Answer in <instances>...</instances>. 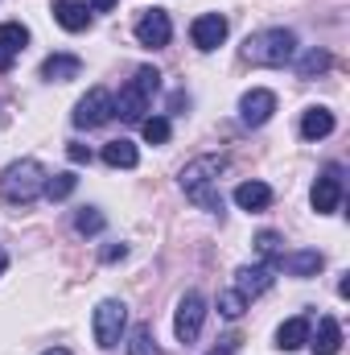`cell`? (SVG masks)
I'll list each match as a JSON object with an SVG mask.
<instances>
[{
  "instance_id": "cell-1",
  "label": "cell",
  "mask_w": 350,
  "mask_h": 355,
  "mask_svg": "<svg viewBox=\"0 0 350 355\" xmlns=\"http://www.w3.org/2000/svg\"><path fill=\"white\" fill-rule=\"evenodd\" d=\"M223 170H227V157H214V153L194 157V162L181 170V190H185V198L219 215V211H223V194L214 190V182H219Z\"/></svg>"
},
{
  "instance_id": "cell-2",
  "label": "cell",
  "mask_w": 350,
  "mask_h": 355,
  "mask_svg": "<svg viewBox=\"0 0 350 355\" xmlns=\"http://www.w3.org/2000/svg\"><path fill=\"white\" fill-rule=\"evenodd\" d=\"M297 54V33L293 29H260L243 42V62L252 67H284Z\"/></svg>"
},
{
  "instance_id": "cell-3",
  "label": "cell",
  "mask_w": 350,
  "mask_h": 355,
  "mask_svg": "<svg viewBox=\"0 0 350 355\" xmlns=\"http://www.w3.org/2000/svg\"><path fill=\"white\" fill-rule=\"evenodd\" d=\"M42 186H46V170H42V162L21 157V162H12V166L0 174V198L12 202V207H29V202L42 194Z\"/></svg>"
},
{
  "instance_id": "cell-4",
  "label": "cell",
  "mask_w": 350,
  "mask_h": 355,
  "mask_svg": "<svg viewBox=\"0 0 350 355\" xmlns=\"http://www.w3.org/2000/svg\"><path fill=\"white\" fill-rule=\"evenodd\" d=\"M124 322H128L124 302H116V297L99 302V306H95V318H91V327H95V343H99V347H116L120 335H124Z\"/></svg>"
},
{
  "instance_id": "cell-5",
  "label": "cell",
  "mask_w": 350,
  "mask_h": 355,
  "mask_svg": "<svg viewBox=\"0 0 350 355\" xmlns=\"http://www.w3.org/2000/svg\"><path fill=\"white\" fill-rule=\"evenodd\" d=\"M202 322H206V297H202L198 289L181 293V302H177V318H174V335L181 339V343H194V339L202 335Z\"/></svg>"
},
{
  "instance_id": "cell-6",
  "label": "cell",
  "mask_w": 350,
  "mask_h": 355,
  "mask_svg": "<svg viewBox=\"0 0 350 355\" xmlns=\"http://www.w3.org/2000/svg\"><path fill=\"white\" fill-rule=\"evenodd\" d=\"M107 120H111V91L91 87L75 107V128H103Z\"/></svg>"
},
{
  "instance_id": "cell-7",
  "label": "cell",
  "mask_w": 350,
  "mask_h": 355,
  "mask_svg": "<svg viewBox=\"0 0 350 355\" xmlns=\"http://www.w3.org/2000/svg\"><path fill=\"white\" fill-rule=\"evenodd\" d=\"M169 37H174L169 12L165 8H145L140 21H136V42L149 46V50H161V46H169Z\"/></svg>"
},
{
  "instance_id": "cell-8",
  "label": "cell",
  "mask_w": 350,
  "mask_h": 355,
  "mask_svg": "<svg viewBox=\"0 0 350 355\" xmlns=\"http://www.w3.org/2000/svg\"><path fill=\"white\" fill-rule=\"evenodd\" d=\"M190 37H194L198 50H219V46L227 42V17H223V12H202V17H194Z\"/></svg>"
},
{
  "instance_id": "cell-9",
  "label": "cell",
  "mask_w": 350,
  "mask_h": 355,
  "mask_svg": "<svg viewBox=\"0 0 350 355\" xmlns=\"http://www.w3.org/2000/svg\"><path fill=\"white\" fill-rule=\"evenodd\" d=\"M272 112H276V95L268 87H252L243 99H239V120L248 124V128H260L272 120Z\"/></svg>"
},
{
  "instance_id": "cell-10",
  "label": "cell",
  "mask_w": 350,
  "mask_h": 355,
  "mask_svg": "<svg viewBox=\"0 0 350 355\" xmlns=\"http://www.w3.org/2000/svg\"><path fill=\"white\" fill-rule=\"evenodd\" d=\"M309 202H313V211H317V215H334V211H338V202H342V178H338V166H334V170H326V174L313 182Z\"/></svg>"
},
{
  "instance_id": "cell-11",
  "label": "cell",
  "mask_w": 350,
  "mask_h": 355,
  "mask_svg": "<svg viewBox=\"0 0 350 355\" xmlns=\"http://www.w3.org/2000/svg\"><path fill=\"white\" fill-rule=\"evenodd\" d=\"M145 112H149V95L136 83H128V87L120 91V99H111V116H120L124 124H140Z\"/></svg>"
},
{
  "instance_id": "cell-12",
  "label": "cell",
  "mask_w": 350,
  "mask_h": 355,
  "mask_svg": "<svg viewBox=\"0 0 350 355\" xmlns=\"http://www.w3.org/2000/svg\"><path fill=\"white\" fill-rule=\"evenodd\" d=\"M322 265H326V257L317 248H305V252H280L272 268H284L288 277H313V272H322Z\"/></svg>"
},
{
  "instance_id": "cell-13",
  "label": "cell",
  "mask_w": 350,
  "mask_h": 355,
  "mask_svg": "<svg viewBox=\"0 0 350 355\" xmlns=\"http://www.w3.org/2000/svg\"><path fill=\"white\" fill-rule=\"evenodd\" d=\"M272 265H243L239 272H235V289L243 293V297H260V293H268L272 289Z\"/></svg>"
},
{
  "instance_id": "cell-14",
  "label": "cell",
  "mask_w": 350,
  "mask_h": 355,
  "mask_svg": "<svg viewBox=\"0 0 350 355\" xmlns=\"http://www.w3.org/2000/svg\"><path fill=\"white\" fill-rule=\"evenodd\" d=\"M79 75H83L79 54H50L42 62V79H50V83H66V79H79Z\"/></svg>"
},
{
  "instance_id": "cell-15",
  "label": "cell",
  "mask_w": 350,
  "mask_h": 355,
  "mask_svg": "<svg viewBox=\"0 0 350 355\" xmlns=\"http://www.w3.org/2000/svg\"><path fill=\"white\" fill-rule=\"evenodd\" d=\"M309 347L313 355H338L342 352V327H338V318H317V335H309Z\"/></svg>"
},
{
  "instance_id": "cell-16",
  "label": "cell",
  "mask_w": 350,
  "mask_h": 355,
  "mask_svg": "<svg viewBox=\"0 0 350 355\" xmlns=\"http://www.w3.org/2000/svg\"><path fill=\"white\" fill-rule=\"evenodd\" d=\"M54 21L66 29V33H83L91 25V8L79 0H54Z\"/></svg>"
},
{
  "instance_id": "cell-17",
  "label": "cell",
  "mask_w": 350,
  "mask_h": 355,
  "mask_svg": "<svg viewBox=\"0 0 350 355\" xmlns=\"http://www.w3.org/2000/svg\"><path fill=\"white\" fill-rule=\"evenodd\" d=\"M309 335H313L309 318H305V314H297V318L280 322V331H276V347H280V352H297V347H305V343H309Z\"/></svg>"
},
{
  "instance_id": "cell-18",
  "label": "cell",
  "mask_w": 350,
  "mask_h": 355,
  "mask_svg": "<svg viewBox=\"0 0 350 355\" xmlns=\"http://www.w3.org/2000/svg\"><path fill=\"white\" fill-rule=\"evenodd\" d=\"M334 132V112L330 107H305V116H301V137L305 141H322V137H330Z\"/></svg>"
},
{
  "instance_id": "cell-19",
  "label": "cell",
  "mask_w": 350,
  "mask_h": 355,
  "mask_svg": "<svg viewBox=\"0 0 350 355\" xmlns=\"http://www.w3.org/2000/svg\"><path fill=\"white\" fill-rule=\"evenodd\" d=\"M235 202L243 211H268L272 207V186L268 182H239L235 186Z\"/></svg>"
},
{
  "instance_id": "cell-20",
  "label": "cell",
  "mask_w": 350,
  "mask_h": 355,
  "mask_svg": "<svg viewBox=\"0 0 350 355\" xmlns=\"http://www.w3.org/2000/svg\"><path fill=\"white\" fill-rule=\"evenodd\" d=\"M103 162H107L111 170H132V166L140 162V153H136L132 141L120 137V141H107V145H103Z\"/></svg>"
},
{
  "instance_id": "cell-21",
  "label": "cell",
  "mask_w": 350,
  "mask_h": 355,
  "mask_svg": "<svg viewBox=\"0 0 350 355\" xmlns=\"http://www.w3.org/2000/svg\"><path fill=\"white\" fill-rule=\"evenodd\" d=\"M330 67H334L330 50H317V46H313V50H309V54L297 62V79H317V75H326Z\"/></svg>"
},
{
  "instance_id": "cell-22",
  "label": "cell",
  "mask_w": 350,
  "mask_h": 355,
  "mask_svg": "<svg viewBox=\"0 0 350 355\" xmlns=\"http://www.w3.org/2000/svg\"><path fill=\"white\" fill-rule=\"evenodd\" d=\"M25 46H29V29H25L21 21H4V25H0V50L17 58Z\"/></svg>"
},
{
  "instance_id": "cell-23",
  "label": "cell",
  "mask_w": 350,
  "mask_h": 355,
  "mask_svg": "<svg viewBox=\"0 0 350 355\" xmlns=\"http://www.w3.org/2000/svg\"><path fill=\"white\" fill-rule=\"evenodd\" d=\"M75 186H79V178H75V174H54V178H46L42 194H46L50 202H62V198H71V194H75Z\"/></svg>"
},
{
  "instance_id": "cell-24",
  "label": "cell",
  "mask_w": 350,
  "mask_h": 355,
  "mask_svg": "<svg viewBox=\"0 0 350 355\" xmlns=\"http://www.w3.org/2000/svg\"><path fill=\"white\" fill-rule=\"evenodd\" d=\"M128 355H161L157 352V339H153V327H136V331H132Z\"/></svg>"
},
{
  "instance_id": "cell-25",
  "label": "cell",
  "mask_w": 350,
  "mask_h": 355,
  "mask_svg": "<svg viewBox=\"0 0 350 355\" xmlns=\"http://www.w3.org/2000/svg\"><path fill=\"white\" fill-rule=\"evenodd\" d=\"M140 132H145L149 145H165L169 141V120L165 116H149V120H140Z\"/></svg>"
},
{
  "instance_id": "cell-26",
  "label": "cell",
  "mask_w": 350,
  "mask_h": 355,
  "mask_svg": "<svg viewBox=\"0 0 350 355\" xmlns=\"http://www.w3.org/2000/svg\"><path fill=\"white\" fill-rule=\"evenodd\" d=\"M243 310H248V297H243L239 289H223V293H219V314H223V318H239Z\"/></svg>"
},
{
  "instance_id": "cell-27",
  "label": "cell",
  "mask_w": 350,
  "mask_h": 355,
  "mask_svg": "<svg viewBox=\"0 0 350 355\" xmlns=\"http://www.w3.org/2000/svg\"><path fill=\"white\" fill-rule=\"evenodd\" d=\"M75 232H79V236H99V232H103V215H99V207H83V211L75 215Z\"/></svg>"
},
{
  "instance_id": "cell-28",
  "label": "cell",
  "mask_w": 350,
  "mask_h": 355,
  "mask_svg": "<svg viewBox=\"0 0 350 355\" xmlns=\"http://www.w3.org/2000/svg\"><path fill=\"white\" fill-rule=\"evenodd\" d=\"M256 252H260L264 265H276V257H280V236H276V232H260V236H256Z\"/></svg>"
},
{
  "instance_id": "cell-29",
  "label": "cell",
  "mask_w": 350,
  "mask_h": 355,
  "mask_svg": "<svg viewBox=\"0 0 350 355\" xmlns=\"http://www.w3.org/2000/svg\"><path fill=\"white\" fill-rule=\"evenodd\" d=\"M132 83H136V87H140V91H145V95H149V99H153V95L161 91V71H157V67H140Z\"/></svg>"
},
{
  "instance_id": "cell-30",
  "label": "cell",
  "mask_w": 350,
  "mask_h": 355,
  "mask_svg": "<svg viewBox=\"0 0 350 355\" xmlns=\"http://www.w3.org/2000/svg\"><path fill=\"white\" fill-rule=\"evenodd\" d=\"M66 157H71L75 166H87V162H91V149H87V145H79V141H71V145H66Z\"/></svg>"
},
{
  "instance_id": "cell-31",
  "label": "cell",
  "mask_w": 350,
  "mask_h": 355,
  "mask_svg": "<svg viewBox=\"0 0 350 355\" xmlns=\"http://www.w3.org/2000/svg\"><path fill=\"white\" fill-rule=\"evenodd\" d=\"M124 257H128V248H124V244H111V248L103 252V261H107V265H111V261H124Z\"/></svg>"
},
{
  "instance_id": "cell-32",
  "label": "cell",
  "mask_w": 350,
  "mask_h": 355,
  "mask_svg": "<svg viewBox=\"0 0 350 355\" xmlns=\"http://www.w3.org/2000/svg\"><path fill=\"white\" fill-rule=\"evenodd\" d=\"M169 107H174V112H181V107H190V95H185V91H177L174 99H169Z\"/></svg>"
},
{
  "instance_id": "cell-33",
  "label": "cell",
  "mask_w": 350,
  "mask_h": 355,
  "mask_svg": "<svg viewBox=\"0 0 350 355\" xmlns=\"http://www.w3.org/2000/svg\"><path fill=\"white\" fill-rule=\"evenodd\" d=\"M111 4H116V0H91L87 8H91V12H107V8H111Z\"/></svg>"
},
{
  "instance_id": "cell-34",
  "label": "cell",
  "mask_w": 350,
  "mask_h": 355,
  "mask_svg": "<svg viewBox=\"0 0 350 355\" xmlns=\"http://www.w3.org/2000/svg\"><path fill=\"white\" fill-rule=\"evenodd\" d=\"M0 71H12V54H4V50H0Z\"/></svg>"
},
{
  "instance_id": "cell-35",
  "label": "cell",
  "mask_w": 350,
  "mask_h": 355,
  "mask_svg": "<svg viewBox=\"0 0 350 355\" xmlns=\"http://www.w3.org/2000/svg\"><path fill=\"white\" fill-rule=\"evenodd\" d=\"M42 355H71L66 347H50V352H42Z\"/></svg>"
},
{
  "instance_id": "cell-36",
  "label": "cell",
  "mask_w": 350,
  "mask_h": 355,
  "mask_svg": "<svg viewBox=\"0 0 350 355\" xmlns=\"http://www.w3.org/2000/svg\"><path fill=\"white\" fill-rule=\"evenodd\" d=\"M4 268H8V257H4V252H0V272H4Z\"/></svg>"
}]
</instances>
